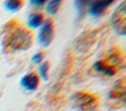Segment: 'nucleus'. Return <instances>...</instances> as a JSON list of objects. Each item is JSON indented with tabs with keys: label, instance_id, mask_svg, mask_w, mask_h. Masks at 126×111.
Here are the masks:
<instances>
[{
	"label": "nucleus",
	"instance_id": "1",
	"mask_svg": "<svg viewBox=\"0 0 126 111\" xmlns=\"http://www.w3.org/2000/svg\"><path fill=\"white\" fill-rule=\"evenodd\" d=\"M53 37V26L50 20H47V22L43 24L41 30L39 31V41L43 46H48L51 42Z\"/></svg>",
	"mask_w": 126,
	"mask_h": 111
},
{
	"label": "nucleus",
	"instance_id": "2",
	"mask_svg": "<svg viewBox=\"0 0 126 111\" xmlns=\"http://www.w3.org/2000/svg\"><path fill=\"white\" fill-rule=\"evenodd\" d=\"M38 83H39V79L35 76L34 73H30L27 74L26 77H23L21 80V85L23 88H26L29 91H33V90L37 89Z\"/></svg>",
	"mask_w": 126,
	"mask_h": 111
},
{
	"label": "nucleus",
	"instance_id": "3",
	"mask_svg": "<svg viewBox=\"0 0 126 111\" xmlns=\"http://www.w3.org/2000/svg\"><path fill=\"white\" fill-rule=\"evenodd\" d=\"M110 3H112V1H97V2H93L91 4V10L90 13L92 16H98L105 10L107 6H110Z\"/></svg>",
	"mask_w": 126,
	"mask_h": 111
},
{
	"label": "nucleus",
	"instance_id": "4",
	"mask_svg": "<svg viewBox=\"0 0 126 111\" xmlns=\"http://www.w3.org/2000/svg\"><path fill=\"white\" fill-rule=\"evenodd\" d=\"M42 21H43V18L40 13H33L29 17L28 19V24L32 28H38L39 26H41Z\"/></svg>",
	"mask_w": 126,
	"mask_h": 111
},
{
	"label": "nucleus",
	"instance_id": "5",
	"mask_svg": "<svg viewBox=\"0 0 126 111\" xmlns=\"http://www.w3.org/2000/svg\"><path fill=\"white\" fill-rule=\"evenodd\" d=\"M6 8L10 11H16L19 8H21V2L20 1H7Z\"/></svg>",
	"mask_w": 126,
	"mask_h": 111
},
{
	"label": "nucleus",
	"instance_id": "6",
	"mask_svg": "<svg viewBox=\"0 0 126 111\" xmlns=\"http://www.w3.org/2000/svg\"><path fill=\"white\" fill-rule=\"evenodd\" d=\"M59 6H60V1H50L47 4V11L50 13H55Z\"/></svg>",
	"mask_w": 126,
	"mask_h": 111
},
{
	"label": "nucleus",
	"instance_id": "7",
	"mask_svg": "<svg viewBox=\"0 0 126 111\" xmlns=\"http://www.w3.org/2000/svg\"><path fill=\"white\" fill-rule=\"evenodd\" d=\"M47 70H48V65H47V63H43V65H42L41 67H40V73H41V76L43 77L44 79H46Z\"/></svg>",
	"mask_w": 126,
	"mask_h": 111
},
{
	"label": "nucleus",
	"instance_id": "8",
	"mask_svg": "<svg viewBox=\"0 0 126 111\" xmlns=\"http://www.w3.org/2000/svg\"><path fill=\"white\" fill-rule=\"evenodd\" d=\"M41 56H42V53H38V55H35L34 58H33V61H34L35 63H39L40 60H41V58H42Z\"/></svg>",
	"mask_w": 126,
	"mask_h": 111
},
{
	"label": "nucleus",
	"instance_id": "9",
	"mask_svg": "<svg viewBox=\"0 0 126 111\" xmlns=\"http://www.w3.org/2000/svg\"><path fill=\"white\" fill-rule=\"evenodd\" d=\"M32 3H34V4H39V6H41V4H43L46 1H31Z\"/></svg>",
	"mask_w": 126,
	"mask_h": 111
}]
</instances>
